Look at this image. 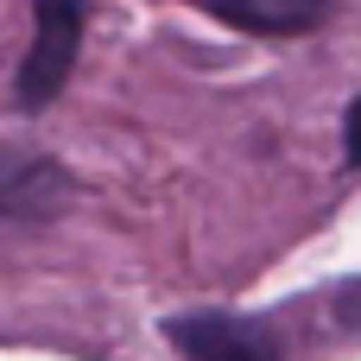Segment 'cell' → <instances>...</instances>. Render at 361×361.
Here are the masks:
<instances>
[{
  "label": "cell",
  "mask_w": 361,
  "mask_h": 361,
  "mask_svg": "<svg viewBox=\"0 0 361 361\" xmlns=\"http://www.w3.org/2000/svg\"><path fill=\"white\" fill-rule=\"evenodd\" d=\"M203 13H216L222 25L247 32V38H305L317 25H330V0H203Z\"/></svg>",
  "instance_id": "4"
},
{
  "label": "cell",
  "mask_w": 361,
  "mask_h": 361,
  "mask_svg": "<svg viewBox=\"0 0 361 361\" xmlns=\"http://www.w3.org/2000/svg\"><path fill=\"white\" fill-rule=\"evenodd\" d=\"M343 159L361 165V95L349 102V114H343Z\"/></svg>",
  "instance_id": "5"
},
{
  "label": "cell",
  "mask_w": 361,
  "mask_h": 361,
  "mask_svg": "<svg viewBox=\"0 0 361 361\" xmlns=\"http://www.w3.org/2000/svg\"><path fill=\"white\" fill-rule=\"evenodd\" d=\"M76 197V178L44 146L0 140V222H57Z\"/></svg>",
  "instance_id": "3"
},
{
  "label": "cell",
  "mask_w": 361,
  "mask_h": 361,
  "mask_svg": "<svg viewBox=\"0 0 361 361\" xmlns=\"http://www.w3.org/2000/svg\"><path fill=\"white\" fill-rule=\"evenodd\" d=\"M82 32H89V0H32V44L19 57V76H13V102L19 108H51L76 70V51H82Z\"/></svg>",
  "instance_id": "1"
},
{
  "label": "cell",
  "mask_w": 361,
  "mask_h": 361,
  "mask_svg": "<svg viewBox=\"0 0 361 361\" xmlns=\"http://www.w3.org/2000/svg\"><path fill=\"white\" fill-rule=\"evenodd\" d=\"M165 343L184 361H286V343L267 317H235V311L165 317Z\"/></svg>",
  "instance_id": "2"
}]
</instances>
